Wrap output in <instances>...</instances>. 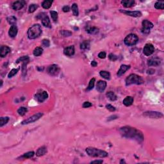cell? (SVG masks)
I'll list each match as a JSON object with an SVG mask.
<instances>
[{
    "label": "cell",
    "instance_id": "obj_1",
    "mask_svg": "<svg viewBox=\"0 0 164 164\" xmlns=\"http://www.w3.org/2000/svg\"><path fill=\"white\" fill-rule=\"evenodd\" d=\"M119 132L124 137L135 140L138 142H142L144 140V136L142 132L135 128H132L130 126H124L120 128Z\"/></svg>",
    "mask_w": 164,
    "mask_h": 164
},
{
    "label": "cell",
    "instance_id": "obj_2",
    "mask_svg": "<svg viewBox=\"0 0 164 164\" xmlns=\"http://www.w3.org/2000/svg\"><path fill=\"white\" fill-rule=\"evenodd\" d=\"M86 153L92 157L96 158H105L108 156V154L107 152L103 150L99 149L97 148L89 147L86 149Z\"/></svg>",
    "mask_w": 164,
    "mask_h": 164
},
{
    "label": "cell",
    "instance_id": "obj_3",
    "mask_svg": "<svg viewBox=\"0 0 164 164\" xmlns=\"http://www.w3.org/2000/svg\"><path fill=\"white\" fill-rule=\"evenodd\" d=\"M42 33V29L39 24L33 25L28 29V37L30 39H37Z\"/></svg>",
    "mask_w": 164,
    "mask_h": 164
},
{
    "label": "cell",
    "instance_id": "obj_4",
    "mask_svg": "<svg viewBox=\"0 0 164 164\" xmlns=\"http://www.w3.org/2000/svg\"><path fill=\"white\" fill-rule=\"evenodd\" d=\"M126 85L127 86L130 85L132 84L136 85H141L144 83L143 78L141 76H140L138 75H135V74H132L129 75L126 79Z\"/></svg>",
    "mask_w": 164,
    "mask_h": 164
},
{
    "label": "cell",
    "instance_id": "obj_5",
    "mask_svg": "<svg viewBox=\"0 0 164 164\" xmlns=\"http://www.w3.org/2000/svg\"><path fill=\"white\" fill-rule=\"evenodd\" d=\"M138 36L134 33H130L128 35H127L124 40V42L128 46H132L134 45L138 42Z\"/></svg>",
    "mask_w": 164,
    "mask_h": 164
},
{
    "label": "cell",
    "instance_id": "obj_6",
    "mask_svg": "<svg viewBox=\"0 0 164 164\" xmlns=\"http://www.w3.org/2000/svg\"><path fill=\"white\" fill-rule=\"evenodd\" d=\"M43 114L41 113V112H39V113H37L36 114H34L33 115L31 116L30 117L28 118L27 119H25V120H23V122H21V124L23 125H25V124H28L33 123V122H35L37 120H39L40 118H41Z\"/></svg>",
    "mask_w": 164,
    "mask_h": 164
},
{
    "label": "cell",
    "instance_id": "obj_7",
    "mask_svg": "<svg viewBox=\"0 0 164 164\" xmlns=\"http://www.w3.org/2000/svg\"><path fill=\"white\" fill-rule=\"evenodd\" d=\"M144 116L149 117L151 119H161L163 117V114L161 112H155V111H148L143 114Z\"/></svg>",
    "mask_w": 164,
    "mask_h": 164
},
{
    "label": "cell",
    "instance_id": "obj_8",
    "mask_svg": "<svg viewBox=\"0 0 164 164\" xmlns=\"http://www.w3.org/2000/svg\"><path fill=\"white\" fill-rule=\"evenodd\" d=\"M142 28L141 30L142 32L146 34L149 33L150 30L153 28V24L148 20H144L142 23Z\"/></svg>",
    "mask_w": 164,
    "mask_h": 164
},
{
    "label": "cell",
    "instance_id": "obj_9",
    "mask_svg": "<svg viewBox=\"0 0 164 164\" xmlns=\"http://www.w3.org/2000/svg\"><path fill=\"white\" fill-rule=\"evenodd\" d=\"M35 98L39 103H43L48 98V94L46 91H42L35 95Z\"/></svg>",
    "mask_w": 164,
    "mask_h": 164
},
{
    "label": "cell",
    "instance_id": "obj_10",
    "mask_svg": "<svg viewBox=\"0 0 164 164\" xmlns=\"http://www.w3.org/2000/svg\"><path fill=\"white\" fill-rule=\"evenodd\" d=\"M60 72V68L56 64H53L48 67L47 68V73L51 76H57Z\"/></svg>",
    "mask_w": 164,
    "mask_h": 164
},
{
    "label": "cell",
    "instance_id": "obj_11",
    "mask_svg": "<svg viewBox=\"0 0 164 164\" xmlns=\"http://www.w3.org/2000/svg\"><path fill=\"white\" fill-rule=\"evenodd\" d=\"M154 51V47L153 44H146L143 49V53L146 56H151Z\"/></svg>",
    "mask_w": 164,
    "mask_h": 164
},
{
    "label": "cell",
    "instance_id": "obj_12",
    "mask_svg": "<svg viewBox=\"0 0 164 164\" xmlns=\"http://www.w3.org/2000/svg\"><path fill=\"white\" fill-rule=\"evenodd\" d=\"M161 62H162V60L158 57H153L150 59L148 60V65L149 66H154L157 67L158 65H160Z\"/></svg>",
    "mask_w": 164,
    "mask_h": 164
},
{
    "label": "cell",
    "instance_id": "obj_13",
    "mask_svg": "<svg viewBox=\"0 0 164 164\" xmlns=\"http://www.w3.org/2000/svg\"><path fill=\"white\" fill-rule=\"evenodd\" d=\"M120 12L127 15L134 17H139L142 16V13L140 11H128V10H120Z\"/></svg>",
    "mask_w": 164,
    "mask_h": 164
},
{
    "label": "cell",
    "instance_id": "obj_14",
    "mask_svg": "<svg viewBox=\"0 0 164 164\" xmlns=\"http://www.w3.org/2000/svg\"><path fill=\"white\" fill-rule=\"evenodd\" d=\"M107 83L105 81H103V80H100L97 83L96 85V89L99 92H103V91L105 90L106 87Z\"/></svg>",
    "mask_w": 164,
    "mask_h": 164
},
{
    "label": "cell",
    "instance_id": "obj_15",
    "mask_svg": "<svg viewBox=\"0 0 164 164\" xmlns=\"http://www.w3.org/2000/svg\"><path fill=\"white\" fill-rule=\"evenodd\" d=\"M25 5V1H17L12 4V7L14 10H19L24 7Z\"/></svg>",
    "mask_w": 164,
    "mask_h": 164
},
{
    "label": "cell",
    "instance_id": "obj_16",
    "mask_svg": "<svg viewBox=\"0 0 164 164\" xmlns=\"http://www.w3.org/2000/svg\"><path fill=\"white\" fill-rule=\"evenodd\" d=\"M41 19H42V24L43 26L46 27V28H51V21L49 19V17L47 16V15H44V16L42 15L41 16Z\"/></svg>",
    "mask_w": 164,
    "mask_h": 164
},
{
    "label": "cell",
    "instance_id": "obj_17",
    "mask_svg": "<svg viewBox=\"0 0 164 164\" xmlns=\"http://www.w3.org/2000/svg\"><path fill=\"white\" fill-rule=\"evenodd\" d=\"M75 52V49L74 45H69L68 47H65L64 50H63V53L64 55L68 57H71V56L74 55Z\"/></svg>",
    "mask_w": 164,
    "mask_h": 164
},
{
    "label": "cell",
    "instance_id": "obj_18",
    "mask_svg": "<svg viewBox=\"0 0 164 164\" xmlns=\"http://www.w3.org/2000/svg\"><path fill=\"white\" fill-rule=\"evenodd\" d=\"M10 51H11V49H10V48L8 46L2 45L1 47V49H0V56L2 58L5 57L10 52Z\"/></svg>",
    "mask_w": 164,
    "mask_h": 164
},
{
    "label": "cell",
    "instance_id": "obj_19",
    "mask_svg": "<svg viewBox=\"0 0 164 164\" xmlns=\"http://www.w3.org/2000/svg\"><path fill=\"white\" fill-rule=\"evenodd\" d=\"M130 65H122L120 67V68H119V71L117 72V76L119 77L121 76L122 75H123L126 72L128 71V69H130Z\"/></svg>",
    "mask_w": 164,
    "mask_h": 164
},
{
    "label": "cell",
    "instance_id": "obj_20",
    "mask_svg": "<svg viewBox=\"0 0 164 164\" xmlns=\"http://www.w3.org/2000/svg\"><path fill=\"white\" fill-rule=\"evenodd\" d=\"M18 33V29L17 28V26L15 25H13L9 29V31H8V35L10 36V37L14 38L15 37L17 34Z\"/></svg>",
    "mask_w": 164,
    "mask_h": 164
},
{
    "label": "cell",
    "instance_id": "obj_21",
    "mask_svg": "<svg viewBox=\"0 0 164 164\" xmlns=\"http://www.w3.org/2000/svg\"><path fill=\"white\" fill-rule=\"evenodd\" d=\"M121 4L125 8H130L135 5V2L134 0H123L121 1Z\"/></svg>",
    "mask_w": 164,
    "mask_h": 164
},
{
    "label": "cell",
    "instance_id": "obj_22",
    "mask_svg": "<svg viewBox=\"0 0 164 164\" xmlns=\"http://www.w3.org/2000/svg\"><path fill=\"white\" fill-rule=\"evenodd\" d=\"M133 101H134V99H133V98L132 96H127L124 99L122 103L126 106H131L133 104Z\"/></svg>",
    "mask_w": 164,
    "mask_h": 164
},
{
    "label": "cell",
    "instance_id": "obj_23",
    "mask_svg": "<svg viewBox=\"0 0 164 164\" xmlns=\"http://www.w3.org/2000/svg\"><path fill=\"white\" fill-rule=\"evenodd\" d=\"M47 152V148L45 146H42L41 148H39L37 149V152H36V155L37 156H41L46 154Z\"/></svg>",
    "mask_w": 164,
    "mask_h": 164
},
{
    "label": "cell",
    "instance_id": "obj_24",
    "mask_svg": "<svg viewBox=\"0 0 164 164\" xmlns=\"http://www.w3.org/2000/svg\"><path fill=\"white\" fill-rule=\"evenodd\" d=\"M53 1L51 0H45L42 3V7L44 9H49L53 4Z\"/></svg>",
    "mask_w": 164,
    "mask_h": 164
},
{
    "label": "cell",
    "instance_id": "obj_25",
    "mask_svg": "<svg viewBox=\"0 0 164 164\" xmlns=\"http://www.w3.org/2000/svg\"><path fill=\"white\" fill-rule=\"evenodd\" d=\"M106 97H107V98L112 101H115V100H117V96L115 94V93L113 92H111V91H110V92H108L106 93Z\"/></svg>",
    "mask_w": 164,
    "mask_h": 164
},
{
    "label": "cell",
    "instance_id": "obj_26",
    "mask_svg": "<svg viewBox=\"0 0 164 164\" xmlns=\"http://www.w3.org/2000/svg\"><path fill=\"white\" fill-rule=\"evenodd\" d=\"M73 14L75 16H78L79 15V10H78V5L76 3H73L71 7Z\"/></svg>",
    "mask_w": 164,
    "mask_h": 164
},
{
    "label": "cell",
    "instance_id": "obj_27",
    "mask_svg": "<svg viewBox=\"0 0 164 164\" xmlns=\"http://www.w3.org/2000/svg\"><path fill=\"white\" fill-rule=\"evenodd\" d=\"M42 53H43V49H42V47H37L33 50V55L35 57H39V56H41L42 55Z\"/></svg>",
    "mask_w": 164,
    "mask_h": 164
},
{
    "label": "cell",
    "instance_id": "obj_28",
    "mask_svg": "<svg viewBox=\"0 0 164 164\" xmlns=\"http://www.w3.org/2000/svg\"><path fill=\"white\" fill-rule=\"evenodd\" d=\"M87 31L91 35H96L99 33V29L96 27H91V28H88L87 30Z\"/></svg>",
    "mask_w": 164,
    "mask_h": 164
},
{
    "label": "cell",
    "instance_id": "obj_29",
    "mask_svg": "<svg viewBox=\"0 0 164 164\" xmlns=\"http://www.w3.org/2000/svg\"><path fill=\"white\" fill-rule=\"evenodd\" d=\"M154 7L156 9L158 10H164V1H157L154 4Z\"/></svg>",
    "mask_w": 164,
    "mask_h": 164
},
{
    "label": "cell",
    "instance_id": "obj_30",
    "mask_svg": "<svg viewBox=\"0 0 164 164\" xmlns=\"http://www.w3.org/2000/svg\"><path fill=\"white\" fill-rule=\"evenodd\" d=\"M99 74H100L101 77H103V78L106 79V80H109L110 78V73L108 71H100Z\"/></svg>",
    "mask_w": 164,
    "mask_h": 164
},
{
    "label": "cell",
    "instance_id": "obj_31",
    "mask_svg": "<svg viewBox=\"0 0 164 164\" xmlns=\"http://www.w3.org/2000/svg\"><path fill=\"white\" fill-rule=\"evenodd\" d=\"M9 120L8 117H1L0 118V127H3L5 125Z\"/></svg>",
    "mask_w": 164,
    "mask_h": 164
},
{
    "label": "cell",
    "instance_id": "obj_32",
    "mask_svg": "<svg viewBox=\"0 0 164 164\" xmlns=\"http://www.w3.org/2000/svg\"><path fill=\"white\" fill-rule=\"evenodd\" d=\"M27 112H28V109L26 108V107H24V106L20 107L17 110V113L19 114V115H20L21 116L25 115Z\"/></svg>",
    "mask_w": 164,
    "mask_h": 164
},
{
    "label": "cell",
    "instance_id": "obj_33",
    "mask_svg": "<svg viewBox=\"0 0 164 164\" xmlns=\"http://www.w3.org/2000/svg\"><path fill=\"white\" fill-rule=\"evenodd\" d=\"M7 21H8V23L10 24V25H12V26L14 25L17 22V19L14 16H10L8 17L7 19Z\"/></svg>",
    "mask_w": 164,
    "mask_h": 164
},
{
    "label": "cell",
    "instance_id": "obj_34",
    "mask_svg": "<svg viewBox=\"0 0 164 164\" xmlns=\"http://www.w3.org/2000/svg\"><path fill=\"white\" fill-rule=\"evenodd\" d=\"M90 47V43L89 41H85L83 42H81L80 44V48L81 49H89Z\"/></svg>",
    "mask_w": 164,
    "mask_h": 164
},
{
    "label": "cell",
    "instance_id": "obj_35",
    "mask_svg": "<svg viewBox=\"0 0 164 164\" xmlns=\"http://www.w3.org/2000/svg\"><path fill=\"white\" fill-rule=\"evenodd\" d=\"M95 81H96V79L94 78H92L89 81V86L87 87V90H90L94 88L95 84Z\"/></svg>",
    "mask_w": 164,
    "mask_h": 164
},
{
    "label": "cell",
    "instance_id": "obj_36",
    "mask_svg": "<svg viewBox=\"0 0 164 164\" xmlns=\"http://www.w3.org/2000/svg\"><path fill=\"white\" fill-rule=\"evenodd\" d=\"M29 61V57L28 56H23V57H21L20 58L17 59L16 60V63H19L21 62H28Z\"/></svg>",
    "mask_w": 164,
    "mask_h": 164
},
{
    "label": "cell",
    "instance_id": "obj_37",
    "mask_svg": "<svg viewBox=\"0 0 164 164\" xmlns=\"http://www.w3.org/2000/svg\"><path fill=\"white\" fill-rule=\"evenodd\" d=\"M38 8V5L37 4H32V5H30L29 8H28V12L29 13H33Z\"/></svg>",
    "mask_w": 164,
    "mask_h": 164
},
{
    "label": "cell",
    "instance_id": "obj_38",
    "mask_svg": "<svg viewBox=\"0 0 164 164\" xmlns=\"http://www.w3.org/2000/svg\"><path fill=\"white\" fill-rule=\"evenodd\" d=\"M19 69H12L11 71H10V73H9V74L8 75V78H12L14 76H15V75L17 73V72L19 71Z\"/></svg>",
    "mask_w": 164,
    "mask_h": 164
},
{
    "label": "cell",
    "instance_id": "obj_39",
    "mask_svg": "<svg viewBox=\"0 0 164 164\" xmlns=\"http://www.w3.org/2000/svg\"><path fill=\"white\" fill-rule=\"evenodd\" d=\"M34 155L35 153L33 151H30V152H28V153H25L22 157L24 158H32Z\"/></svg>",
    "mask_w": 164,
    "mask_h": 164
},
{
    "label": "cell",
    "instance_id": "obj_40",
    "mask_svg": "<svg viewBox=\"0 0 164 164\" xmlns=\"http://www.w3.org/2000/svg\"><path fill=\"white\" fill-rule=\"evenodd\" d=\"M50 14L51 17L52 18V19L55 22L57 21V19H58V12L56 11H51Z\"/></svg>",
    "mask_w": 164,
    "mask_h": 164
},
{
    "label": "cell",
    "instance_id": "obj_41",
    "mask_svg": "<svg viewBox=\"0 0 164 164\" xmlns=\"http://www.w3.org/2000/svg\"><path fill=\"white\" fill-rule=\"evenodd\" d=\"M61 34L63 37H70L71 35H72V32L69 30H63L61 31Z\"/></svg>",
    "mask_w": 164,
    "mask_h": 164
},
{
    "label": "cell",
    "instance_id": "obj_42",
    "mask_svg": "<svg viewBox=\"0 0 164 164\" xmlns=\"http://www.w3.org/2000/svg\"><path fill=\"white\" fill-rule=\"evenodd\" d=\"M108 58H109V59H110V60H111V61H112V62H115V61H116V60L118 59V57H117V56L115 55L113 53L110 54V55H108Z\"/></svg>",
    "mask_w": 164,
    "mask_h": 164
},
{
    "label": "cell",
    "instance_id": "obj_43",
    "mask_svg": "<svg viewBox=\"0 0 164 164\" xmlns=\"http://www.w3.org/2000/svg\"><path fill=\"white\" fill-rule=\"evenodd\" d=\"M42 45H44V47H49V45H50V42L48 39H43L42 41Z\"/></svg>",
    "mask_w": 164,
    "mask_h": 164
},
{
    "label": "cell",
    "instance_id": "obj_44",
    "mask_svg": "<svg viewBox=\"0 0 164 164\" xmlns=\"http://www.w3.org/2000/svg\"><path fill=\"white\" fill-rule=\"evenodd\" d=\"M106 109L108 110L109 111H110V112H114V111H115V108L114 107V106H113L112 104H106Z\"/></svg>",
    "mask_w": 164,
    "mask_h": 164
},
{
    "label": "cell",
    "instance_id": "obj_45",
    "mask_svg": "<svg viewBox=\"0 0 164 164\" xmlns=\"http://www.w3.org/2000/svg\"><path fill=\"white\" fill-rule=\"evenodd\" d=\"M92 103L90 102H89V101H85V102L83 103V108H89L90 107V106H92Z\"/></svg>",
    "mask_w": 164,
    "mask_h": 164
},
{
    "label": "cell",
    "instance_id": "obj_46",
    "mask_svg": "<svg viewBox=\"0 0 164 164\" xmlns=\"http://www.w3.org/2000/svg\"><path fill=\"white\" fill-rule=\"evenodd\" d=\"M106 57V53L105 52H100L99 54H98V57H99V59H105Z\"/></svg>",
    "mask_w": 164,
    "mask_h": 164
},
{
    "label": "cell",
    "instance_id": "obj_47",
    "mask_svg": "<svg viewBox=\"0 0 164 164\" xmlns=\"http://www.w3.org/2000/svg\"><path fill=\"white\" fill-rule=\"evenodd\" d=\"M117 118H118L117 115H112V116H110V117H109L108 118L107 120L108 121H110V120H114V119H117Z\"/></svg>",
    "mask_w": 164,
    "mask_h": 164
},
{
    "label": "cell",
    "instance_id": "obj_48",
    "mask_svg": "<svg viewBox=\"0 0 164 164\" xmlns=\"http://www.w3.org/2000/svg\"><path fill=\"white\" fill-rule=\"evenodd\" d=\"M62 10H63L64 12H69L70 10V8L69 6H64V7H63V8H62Z\"/></svg>",
    "mask_w": 164,
    "mask_h": 164
},
{
    "label": "cell",
    "instance_id": "obj_49",
    "mask_svg": "<svg viewBox=\"0 0 164 164\" xmlns=\"http://www.w3.org/2000/svg\"><path fill=\"white\" fill-rule=\"evenodd\" d=\"M103 162V160H96L92 161L90 164H102Z\"/></svg>",
    "mask_w": 164,
    "mask_h": 164
},
{
    "label": "cell",
    "instance_id": "obj_50",
    "mask_svg": "<svg viewBox=\"0 0 164 164\" xmlns=\"http://www.w3.org/2000/svg\"><path fill=\"white\" fill-rule=\"evenodd\" d=\"M147 73L149 74V75H153L154 73V70L153 69H149V70L147 71Z\"/></svg>",
    "mask_w": 164,
    "mask_h": 164
},
{
    "label": "cell",
    "instance_id": "obj_51",
    "mask_svg": "<svg viewBox=\"0 0 164 164\" xmlns=\"http://www.w3.org/2000/svg\"><path fill=\"white\" fill-rule=\"evenodd\" d=\"M97 65H98V63H97V62H96V61H94V60H93V61L91 62V65L92 67H94L97 66Z\"/></svg>",
    "mask_w": 164,
    "mask_h": 164
},
{
    "label": "cell",
    "instance_id": "obj_52",
    "mask_svg": "<svg viewBox=\"0 0 164 164\" xmlns=\"http://www.w3.org/2000/svg\"><path fill=\"white\" fill-rule=\"evenodd\" d=\"M120 164H126L125 161L124 160H120Z\"/></svg>",
    "mask_w": 164,
    "mask_h": 164
},
{
    "label": "cell",
    "instance_id": "obj_53",
    "mask_svg": "<svg viewBox=\"0 0 164 164\" xmlns=\"http://www.w3.org/2000/svg\"><path fill=\"white\" fill-rule=\"evenodd\" d=\"M3 85V80H1V87H2Z\"/></svg>",
    "mask_w": 164,
    "mask_h": 164
}]
</instances>
